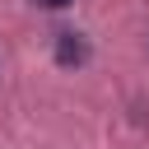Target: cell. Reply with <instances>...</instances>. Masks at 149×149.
Segmentation results:
<instances>
[{"instance_id":"1","label":"cell","mask_w":149,"mask_h":149,"mask_svg":"<svg viewBox=\"0 0 149 149\" xmlns=\"http://www.w3.org/2000/svg\"><path fill=\"white\" fill-rule=\"evenodd\" d=\"M84 56H88V47H84L79 33H56V61L61 65H79Z\"/></svg>"},{"instance_id":"2","label":"cell","mask_w":149,"mask_h":149,"mask_svg":"<svg viewBox=\"0 0 149 149\" xmlns=\"http://www.w3.org/2000/svg\"><path fill=\"white\" fill-rule=\"evenodd\" d=\"M37 5H47V9H65L70 0H37Z\"/></svg>"}]
</instances>
